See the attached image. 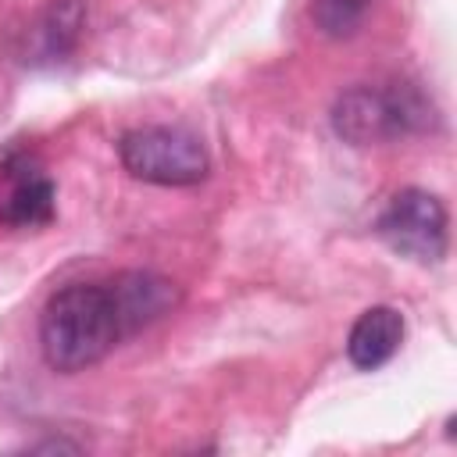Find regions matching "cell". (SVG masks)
Masks as SVG:
<instances>
[{
  "label": "cell",
  "instance_id": "6da1fadb",
  "mask_svg": "<svg viewBox=\"0 0 457 457\" xmlns=\"http://www.w3.org/2000/svg\"><path fill=\"white\" fill-rule=\"evenodd\" d=\"M125 339L118 303L107 286L75 282L57 289L39 318V350L54 371H82Z\"/></svg>",
  "mask_w": 457,
  "mask_h": 457
},
{
  "label": "cell",
  "instance_id": "7a4b0ae2",
  "mask_svg": "<svg viewBox=\"0 0 457 457\" xmlns=\"http://www.w3.org/2000/svg\"><path fill=\"white\" fill-rule=\"evenodd\" d=\"M125 171L154 186H196L211 171L207 146L200 136L179 125H139L118 139Z\"/></svg>",
  "mask_w": 457,
  "mask_h": 457
},
{
  "label": "cell",
  "instance_id": "3957f363",
  "mask_svg": "<svg viewBox=\"0 0 457 457\" xmlns=\"http://www.w3.org/2000/svg\"><path fill=\"white\" fill-rule=\"evenodd\" d=\"M378 236L396 253L436 264L446 253V207L425 189H400L378 218Z\"/></svg>",
  "mask_w": 457,
  "mask_h": 457
},
{
  "label": "cell",
  "instance_id": "277c9868",
  "mask_svg": "<svg viewBox=\"0 0 457 457\" xmlns=\"http://www.w3.org/2000/svg\"><path fill=\"white\" fill-rule=\"evenodd\" d=\"M414 107L396 96V93H382V89H371V86H357V89H346L336 107H332V125L336 132L353 143V146H368V143H386V139H396L411 129L414 121Z\"/></svg>",
  "mask_w": 457,
  "mask_h": 457
},
{
  "label": "cell",
  "instance_id": "5b68a950",
  "mask_svg": "<svg viewBox=\"0 0 457 457\" xmlns=\"http://www.w3.org/2000/svg\"><path fill=\"white\" fill-rule=\"evenodd\" d=\"M54 179L32 157H11L0 164V225L43 228L54 221Z\"/></svg>",
  "mask_w": 457,
  "mask_h": 457
},
{
  "label": "cell",
  "instance_id": "8992f818",
  "mask_svg": "<svg viewBox=\"0 0 457 457\" xmlns=\"http://www.w3.org/2000/svg\"><path fill=\"white\" fill-rule=\"evenodd\" d=\"M114 303H118V318H121V328L125 336L157 321L161 314H168L179 300V289L175 282L154 275V271H125L118 278L107 282Z\"/></svg>",
  "mask_w": 457,
  "mask_h": 457
},
{
  "label": "cell",
  "instance_id": "52a82bcc",
  "mask_svg": "<svg viewBox=\"0 0 457 457\" xmlns=\"http://www.w3.org/2000/svg\"><path fill=\"white\" fill-rule=\"evenodd\" d=\"M400 343H403V318H400V311L378 303V307H368L353 321V328L346 336V353H350V361L361 371H375V368H382L400 350Z\"/></svg>",
  "mask_w": 457,
  "mask_h": 457
},
{
  "label": "cell",
  "instance_id": "ba28073f",
  "mask_svg": "<svg viewBox=\"0 0 457 457\" xmlns=\"http://www.w3.org/2000/svg\"><path fill=\"white\" fill-rule=\"evenodd\" d=\"M371 4L375 0H314L311 14H314V21H318V29L325 36L343 39V36H353L364 25Z\"/></svg>",
  "mask_w": 457,
  "mask_h": 457
}]
</instances>
